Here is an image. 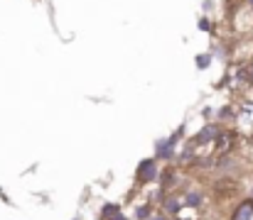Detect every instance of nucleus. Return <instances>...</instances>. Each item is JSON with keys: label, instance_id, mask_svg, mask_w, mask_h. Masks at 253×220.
Listing matches in <instances>:
<instances>
[{"label": "nucleus", "instance_id": "nucleus-5", "mask_svg": "<svg viewBox=\"0 0 253 220\" xmlns=\"http://www.w3.org/2000/svg\"><path fill=\"white\" fill-rule=\"evenodd\" d=\"M179 206H182V201H179V198H168V201H165V208H168L169 213H177V208H179Z\"/></svg>", "mask_w": 253, "mask_h": 220}, {"label": "nucleus", "instance_id": "nucleus-3", "mask_svg": "<svg viewBox=\"0 0 253 220\" xmlns=\"http://www.w3.org/2000/svg\"><path fill=\"white\" fill-rule=\"evenodd\" d=\"M138 176H140V181L155 179V161H153V159H145V161L138 166Z\"/></svg>", "mask_w": 253, "mask_h": 220}, {"label": "nucleus", "instance_id": "nucleus-8", "mask_svg": "<svg viewBox=\"0 0 253 220\" xmlns=\"http://www.w3.org/2000/svg\"><path fill=\"white\" fill-rule=\"evenodd\" d=\"M153 220H165V218H163V216H155V218H153Z\"/></svg>", "mask_w": 253, "mask_h": 220}, {"label": "nucleus", "instance_id": "nucleus-1", "mask_svg": "<svg viewBox=\"0 0 253 220\" xmlns=\"http://www.w3.org/2000/svg\"><path fill=\"white\" fill-rule=\"evenodd\" d=\"M236 125L244 135H253V103H244L236 113Z\"/></svg>", "mask_w": 253, "mask_h": 220}, {"label": "nucleus", "instance_id": "nucleus-9", "mask_svg": "<svg viewBox=\"0 0 253 220\" xmlns=\"http://www.w3.org/2000/svg\"><path fill=\"white\" fill-rule=\"evenodd\" d=\"M249 2H251V7H253V0H249Z\"/></svg>", "mask_w": 253, "mask_h": 220}, {"label": "nucleus", "instance_id": "nucleus-2", "mask_svg": "<svg viewBox=\"0 0 253 220\" xmlns=\"http://www.w3.org/2000/svg\"><path fill=\"white\" fill-rule=\"evenodd\" d=\"M179 135H182V127L169 137V140H163V142H158V152H160V157L163 159H168V157H172V149H174V142L179 140Z\"/></svg>", "mask_w": 253, "mask_h": 220}, {"label": "nucleus", "instance_id": "nucleus-6", "mask_svg": "<svg viewBox=\"0 0 253 220\" xmlns=\"http://www.w3.org/2000/svg\"><path fill=\"white\" fill-rule=\"evenodd\" d=\"M207 64H209V57H197V66H202V69H204Z\"/></svg>", "mask_w": 253, "mask_h": 220}, {"label": "nucleus", "instance_id": "nucleus-7", "mask_svg": "<svg viewBox=\"0 0 253 220\" xmlns=\"http://www.w3.org/2000/svg\"><path fill=\"white\" fill-rule=\"evenodd\" d=\"M249 78H251V83H253V66H251V71H249Z\"/></svg>", "mask_w": 253, "mask_h": 220}, {"label": "nucleus", "instance_id": "nucleus-4", "mask_svg": "<svg viewBox=\"0 0 253 220\" xmlns=\"http://www.w3.org/2000/svg\"><path fill=\"white\" fill-rule=\"evenodd\" d=\"M251 218H253V201H244V203L236 208V213H234L231 220H251Z\"/></svg>", "mask_w": 253, "mask_h": 220}]
</instances>
